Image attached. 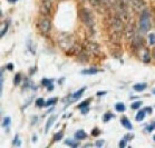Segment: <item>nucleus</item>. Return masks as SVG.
<instances>
[{
  "label": "nucleus",
  "instance_id": "25",
  "mask_svg": "<svg viewBox=\"0 0 155 148\" xmlns=\"http://www.w3.org/2000/svg\"><path fill=\"white\" fill-rule=\"evenodd\" d=\"M8 26H9V22H5V25H4V27H2V29H1V34H0V35H1V37H4L5 36V34H6V32H7V30H8Z\"/></svg>",
  "mask_w": 155,
  "mask_h": 148
},
{
  "label": "nucleus",
  "instance_id": "42",
  "mask_svg": "<svg viewBox=\"0 0 155 148\" xmlns=\"http://www.w3.org/2000/svg\"><path fill=\"white\" fill-rule=\"evenodd\" d=\"M36 140H37V137H36V136H34V137H32V141H34V143H36Z\"/></svg>",
  "mask_w": 155,
  "mask_h": 148
},
{
  "label": "nucleus",
  "instance_id": "29",
  "mask_svg": "<svg viewBox=\"0 0 155 148\" xmlns=\"http://www.w3.org/2000/svg\"><path fill=\"white\" fill-rule=\"evenodd\" d=\"M148 41L151 45H155V34H150L148 35Z\"/></svg>",
  "mask_w": 155,
  "mask_h": 148
},
{
  "label": "nucleus",
  "instance_id": "26",
  "mask_svg": "<svg viewBox=\"0 0 155 148\" xmlns=\"http://www.w3.org/2000/svg\"><path fill=\"white\" fill-rule=\"evenodd\" d=\"M142 104H143V102H142L141 100H140V101H135V102H133V104H132V106H130V107H132V109H138V108L142 106Z\"/></svg>",
  "mask_w": 155,
  "mask_h": 148
},
{
  "label": "nucleus",
  "instance_id": "46",
  "mask_svg": "<svg viewBox=\"0 0 155 148\" xmlns=\"http://www.w3.org/2000/svg\"><path fill=\"white\" fill-rule=\"evenodd\" d=\"M46 1H50V0H46Z\"/></svg>",
  "mask_w": 155,
  "mask_h": 148
},
{
  "label": "nucleus",
  "instance_id": "28",
  "mask_svg": "<svg viewBox=\"0 0 155 148\" xmlns=\"http://www.w3.org/2000/svg\"><path fill=\"white\" fill-rule=\"evenodd\" d=\"M10 117H5L4 118V123H2V125H4V127H6V128H8L9 127V125H10Z\"/></svg>",
  "mask_w": 155,
  "mask_h": 148
},
{
  "label": "nucleus",
  "instance_id": "27",
  "mask_svg": "<svg viewBox=\"0 0 155 148\" xmlns=\"http://www.w3.org/2000/svg\"><path fill=\"white\" fill-rule=\"evenodd\" d=\"M56 102H57V98H51L45 102V106H47V107H48V106H53V105H55Z\"/></svg>",
  "mask_w": 155,
  "mask_h": 148
},
{
  "label": "nucleus",
  "instance_id": "33",
  "mask_svg": "<svg viewBox=\"0 0 155 148\" xmlns=\"http://www.w3.org/2000/svg\"><path fill=\"white\" fill-rule=\"evenodd\" d=\"M101 134V131H99V129L98 128H94V129H93V131H92V135L93 136H98V135Z\"/></svg>",
  "mask_w": 155,
  "mask_h": 148
},
{
  "label": "nucleus",
  "instance_id": "22",
  "mask_svg": "<svg viewBox=\"0 0 155 148\" xmlns=\"http://www.w3.org/2000/svg\"><path fill=\"white\" fill-rule=\"evenodd\" d=\"M89 102H91V99H87V100H85V101H83L81 104H79V105L77 106L79 109H83V108H85V107H88V105H89Z\"/></svg>",
  "mask_w": 155,
  "mask_h": 148
},
{
  "label": "nucleus",
  "instance_id": "36",
  "mask_svg": "<svg viewBox=\"0 0 155 148\" xmlns=\"http://www.w3.org/2000/svg\"><path fill=\"white\" fill-rule=\"evenodd\" d=\"M95 145H96V147H102L103 145H104V140H98Z\"/></svg>",
  "mask_w": 155,
  "mask_h": 148
},
{
  "label": "nucleus",
  "instance_id": "1",
  "mask_svg": "<svg viewBox=\"0 0 155 148\" xmlns=\"http://www.w3.org/2000/svg\"><path fill=\"white\" fill-rule=\"evenodd\" d=\"M58 45L63 50H71L74 45V37L68 32H61L58 35Z\"/></svg>",
  "mask_w": 155,
  "mask_h": 148
},
{
  "label": "nucleus",
  "instance_id": "38",
  "mask_svg": "<svg viewBox=\"0 0 155 148\" xmlns=\"http://www.w3.org/2000/svg\"><path fill=\"white\" fill-rule=\"evenodd\" d=\"M106 94H107V92H97V94H96V95L98 96V97H102V96L106 95Z\"/></svg>",
  "mask_w": 155,
  "mask_h": 148
},
{
  "label": "nucleus",
  "instance_id": "18",
  "mask_svg": "<svg viewBox=\"0 0 155 148\" xmlns=\"http://www.w3.org/2000/svg\"><path fill=\"white\" fill-rule=\"evenodd\" d=\"M115 109L117 111H120V113H123V111H125V105H124L123 102H117L116 105H115Z\"/></svg>",
  "mask_w": 155,
  "mask_h": 148
},
{
  "label": "nucleus",
  "instance_id": "32",
  "mask_svg": "<svg viewBox=\"0 0 155 148\" xmlns=\"http://www.w3.org/2000/svg\"><path fill=\"white\" fill-rule=\"evenodd\" d=\"M153 129H155V123H153L152 125H150V126H147L146 128H145V130L148 131V133H151Z\"/></svg>",
  "mask_w": 155,
  "mask_h": 148
},
{
  "label": "nucleus",
  "instance_id": "35",
  "mask_svg": "<svg viewBox=\"0 0 155 148\" xmlns=\"http://www.w3.org/2000/svg\"><path fill=\"white\" fill-rule=\"evenodd\" d=\"M132 138H134V134H127L124 136V139H126V140H130Z\"/></svg>",
  "mask_w": 155,
  "mask_h": 148
},
{
  "label": "nucleus",
  "instance_id": "15",
  "mask_svg": "<svg viewBox=\"0 0 155 148\" xmlns=\"http://www.w3.org/2000/svg\"><path fill=\"white\" fill-rule=\"evenodd\" d=\"M145 115H146V111H145V110H140V111L136 114V116H135L136 121H142V120H144Z\"/></svg>",
  "mask_w": 155,
  "mask_h": 148
},
{
  "label": "nucleus",
  "instance_id": "34",
  "mask_svg": "<svg viewBox=\"0 0 155 148\" xmlns=\"http://www.w3.org/2000/svg\"><path fill=\"white\" fill-rule=\"evenodd\" d=\"M126 141H127L126 139H124V138H123V139H122V140L120 141V144H118V146H120V148H124L125 146H126Z\"/></svg>",
  "mask_w": 155,
  "mask_h": 148
},
{
  "label": "nucleus",
  "instance_id": "45",
  "mask_svg": "<svg viewBox=\"0 0 155 148\" xmlns=\"http://www.w3.org/2000/svg\"><path fill=\"white\" fill-rule=\"evenodd\" d=\"M154 140H155V135H154Z\"/></svg>",
  "mask_w": 155,
  "mask_h": 148
},
{
  "label": "nucleus",
  "instance_id": "5",
  "mask_svg": "<svg viewBox=\"0 0 155 148\" xmlns=\"http://www.w3.org/2000/svg\"><path fill=\"white\" fill-rule=\"evenodd\" d=\"M89 2L93 7L95 8L96 10L101 12V14H104L106 11V2L103 1V0H89Z\"/></svg>",
  "mask_w": 155,
  "mask_h": 148
},
{
  "label": "nucleus",
  "instance_id": "21",
  "mask_svg": "<svg viewBox=\"0 0 155 148\" xmlns=\"http://www.w3.org/2000/svg\"><path fill=\"white\" fill-rule=\"evenodd\" d=\"M51 84H53V79H46V78H44L41 80V85L45 86V87H48V86H50Z\"/></svg>",
  "mask_w": 155,
  "mask_h": 148
},
{
  "label": "nucleus",
  "instance_id": "10",
  "mask_svg": "<svg viewBox=\"0 0 155 148\" xmlns=\"http://www.w3.org/2000/svg\"><path fill=\"white\" fill-rule=\"evenodd\" d=\"M130 5H132V7L135 11H140L142 8L144 7V0H128Z\"/></svg>",
  "mask_w": 155,
  "mask_h": 148
},
{
  "label": "nucleus",
  "instance_id": "20",
  "mask_svg": "<svg viewBox=\"0 0 155 148\" xmlns=\"http://www.w3.org/2000/svg\"><path fill=\"white\" fill-rule=\"evenodd\" d=\"M65 144L68 145V146H71V147L75 148V147H78V143L77 141H74V140H71V139H68V140H65Z\"/></svg>",
  "mask_w": 155,
  "mask_h": 148
},
{
  "label": "nucleus",
  "instance_id": "17",
  "mask_svg": "<svg viewBox=\"0 0 155 148\" xmlns=\"http://www.w3.org/2000/svg\"><path fill=\"white\" fill-rule=\"evenodd\" d=\"M114 115L112 113H106V114H104V116H103V121L104 123H107V121H109L110 119H113L114 118Z\"/></svg>",
  "mask_w": 155,
  "mask_h": 148
},
{
  "label": "nucleus",
  "instance_id": "13",
  "mask_svg": "<svg viewBox=\"0 0 155 148\" xmlns=\"http://www.w3.org/2000/svg\"><path fill=\"white\" fill-rule=\"evenodd\" d=\"M86 137H87V134H86L84 130H81V129L75 133V138L78 139V140H83V139H85Z\"/></svg>",
  "mask_w": 155,
  "mask_h": 148
},
{
  "label": "nucleus",
  "instance_id": "16",
  "mask_svg": "<svg viewBox=\"0 0 155 148\" xmlns=\"http://www.w3.org/2000/svg\"><path fill=\"white\" fill-rule=\"evenodd\" d=\"M98 72L96 68H89V69H84L81 70V75H95Z\"/></svg>",
  "mask_w": 155,
  "mask_h": 148
},
{
  "label": "nucleus",
  "instance_id": "19",
  "mask_svg": "<svg viewBox=\"0 0 155 148\" xmlns=\"http://www.w3.org/2000/svg\"><path fill=\"white\" fill-rule=\"evenodd\" d=\"M143 61H144V63H150V61H151V53H150V51H148V50H145V51H144Z\"/></svg>",
  "mask_w": 155,
  "mask_h": 148
},
{
  "label": "nucleus",
  "instance_id": "6",
  "mask_svg": "<svg viewBox=\"0 0 155 148\" xmlns=\"http://www.w3.org/2000/svg\"><path fill=\"white\" fill-rule=\"evenodd\" d=\"M144 45V39L140 37V36H135L134 38L132 39V47L135 50H140L141 48H143Z\"/></svg>",
  "mask_w": 155,
  "mask_h": 148
},
{
  "label": "nucleus",
  "instance_id": "14",
  "mask_svg": "<svg viewBox=\"0 0 155 148\" xmlns=\"http://www.w3.org/2000/svg\"><path fill=\"white\" fill-rule=\"evenodd\" d=\"M56 118H57L56 116H51V117L49 118V119L47 120V123H46V130H45L46 133H48V130L50 129V127H51V126L54 125V123H55V120H56Z\"/></svg>",
  "mask_w": 155,
  "mask_h": 148
},
{
  "label": "nucleus",
  "instance_id": "3",
  "mask_svg": "<svg viewBox=\"0 0 155 148\" xmlns=\"http://www.w3.org/2000/svg\"><path fill=\"white\" fill-rule=\"evenodd\" d=\"M78 16H79V18H81V20L84 22L85 25L87 26L88 28L92 29L93 27H94V19H93V16L91 14V12L88 11V9H86V8H81V9H79V11H78Z\"/></svg>",
  "mask_w": 155,
  "mask_h": 148
},
{
  "label": "nucleus",
  "instance_id": "37",
  "mask_svg": "<svg viewBox=\"0 0 155 148\" xmlns=\"http://www.w3.org/2000/svg\"><path fill=\"white\" fill-rule=\"evenodd\" d=\"M145 111H146V114H152V111H153V109H152V107H146L145 108Z\"/></svg>",
  "mask_w": 155,
  "mask_h": 148
},
{
  "label": "nucleus",
  "instance_id": "9",
  "mask_svg": "<svg viewBox=\"0 0 155 148\" xmlns=\"http://www.w3.org/2000/svg\"><path fill=\"white\" fill-rule=\"evenodd\" d=\"M86 90V87H83V88L78 89L77 92H74L73 95H71V97H69V100H68V105H71V102L73 101H76L77 99H79L83 96V94H84V92Z\"/></svg>",
  "mask_w": 155,
  "mask_h": 148
},
{
  "label": "nucleus",
  "instance_id": "11",
  "mask_svg": "<svg viewBox=\"0 0 155 148\" xmlns=\"http://www.w3.org/2000/svg\"><path fill=\"white\" fill-rule=\"evenodd\" d=\"M120 124H122L126 129H128V130H132V129H133V125H132V123L127 119L126 117H122V119H120Z\"/></svg>",
  "mask_w": 155,
  "mask_h": 148
},
{
  "label": "nucleus",
  "instance_id": "31",
  "mask_svg": "<svg viewBox=\"0 0 155 148\" xmlns=\"http://www.w3.org/2000/svg\"><path fill=\"white\" fill-rule=\"evenodd\" d=\"M12 144H14L15 146H17V147L20 146V139H19V136H18V135L15 136V139H14V141H12Z\"/></svg>",
  "mask_w": 155,
  "mask_h": 148
},
{
  "label": "nucleus",
  "instance_id": "30",
  "mask_svg": "<svg viewBox=\"0 0 155 148\" xmlns=\"http://www.w3.org/2000/svg\"><path fill=\"white\" fill-rule=\"evenodd\" d=\"M45 100L42 98H38L37 100H36V105L38 106V107H42V106H45Z\"/></svg>",
  "mask_w": 155,
  "mask_h": 148
},
{
  "label": "nucleus",
  "instance_id": "12",
  "mask_svg": "<svg viewBox=\"0 0 155 148\" xmlns=\"http://www.w3.org/2000/svg\"><path fill=\"white\" fill-rule=\"evenodd\" d=\"M133 88H134L135 92H143L145 89L147 88V84L146 82H140V84H135L133 86Z\"/></svg>",
  "mask_w": 155,
  "mask_h": 148
},
{
  "label": "nucleus",
  "instance_id": "40",
  "mask_svg": "<svg viewBox=\"0 0 155 148\" xmlns=\"http://www.w3.org/2000/svg\"><path fill=\"white\" fill-rule=\"evenodd\" d=\"M47 89H48V90H53V89H54V86H53V84L50 85V86H48V87H47Z\"/></svg>",
  "mask_w": 155,
  "mask_h": 148
},
{
  "label": "nucleus",
  "instance_id": "24",
  "mask_svg": "<svg viewBox=\"0 0 155 148\" xmlns=\"http://www.w3.org/2000/svg\"><path fill=\"white\" fill-rule=\"evenodd\" d=\"M20 81H21V75L16 74V76H15V78H14V84L17 86V85L20 84Z\"/></svg>",
  "mask_w": 155,
  "mask_h": 148
},
{
  "label": "nucleus",
  "instance_id": "39",
  "mask_svg": "<svg viewBox=\"0 0 155 148\" xmlns=\"http://www.w3.org/2000/svg\"><path fill=\"white\" fill-rule=\"evenodd\" d=\"M7 69H8V70H12V69H14V65H12V63H8Z\"/></svg>",
  "mask_w": 155,
  "mask_h": 148
},
{
  "label": "nucleus",
  "instance_id": "8",
  "mask_svg": "<svg viewBox=\"0 0 155 148\" xmlns=\"http://www.w3.org/2000/svg\"><path fill=\"white\" fill-rule=\"evenodd\" d=\"M50 10H51V4H50V1L44 0V2L40 6V12L44 16H48L50 14Z\"/></svg>",
  "mask_w": 155,
  "mask_h": 148
},
{
  "label": "nucleus",
  "instance_id": "4",
  "mask_svg": "<svg viewBox=\"0 0 155 148\" xmlns=\"http://www.w3.org/2000/svg\"><path fill=\"white\" fill-rule=\"evenodd\" d=\"M38 27L44 35H48L51 30V21L48 18H42L38 22Z\"/></svg>",
  "mask_w": 155,
  "mask_h": 148
},
{
  "label": "nucleus",
  "instance_id": "23",
  "mask_svg": "<svg viewBox=\"0 0 155 148\" xmlns=\"http://www.w3.org/2000/svg\"><path fill=\"white\" fill-rule=\"evenodd\" d=\"M63 136H64V133H63V131H60V133H57V134H55V135H54V141L60 140V139L63 138Z\"/></svg>",
  "mask_w": 155,
  "mask_h": 148
},
{
  "label": "nucleus",
  "instance_id": "41",
  "mask_svg": "<svg viewBox=\"0 0 155 148\" xmlns=\"http://www.w3.org/2000/svg\"><path fill=\"white\" fill-rule=\"evenodd\" d=\"M8 1H9V2H10V4H15V2H16V1H17V0H8Z\"/></svg>",
  "mask_w": 155,
  "mask_h": 148
},
{
  "label": "nucleus",
  "instance_id": "43",
  "mask_svg": "<svg viewBox=\"0 0 155 148\" xmlns=\"http://www.w3.org/2000/svg\"><path fill=\"white\" fill-rule=\"evenodd\" d=\"M153 55H154V56H153V58L155 59V49H153Z\"/></svg>",
  "mask_w": 155,
  "mask_h": 148
},
{
  "label": "nucleus",
  "instance_id": "44",
  "mask_svg": "<svg viewBox=\"0 0 155 148\" xmlns=\"http://www.w3.org/2000/svg\"><path fill=\"white\" fill-rule=\"evenodd\" d=\"M153 92V94H154V95H155V88L153 89V92Z\"/></svg>",
  "mask_w": 155,
  "mask_h": 148
},
{
  "label": "nucleus",
  "instance_id": "2",
  "mask_svg": "<svg viewBox=\"0 0 155 148\" xmlns=\"http://www.w3.org/2000/svg\"><path fill=\"white\" fill-rule=\"evenodd\" d=\"M151 28V14L148 9H143L140 17V30L142 32H146Z\"/></svg>",
  "mask_w": 155,
  "mask_h": 148
},
{
  "label": "nucleus",
  "instance_id": "7",
  "mask_svg": "<svg viewBox=\"0 0 155 148\" xmlns=\"http://www.w3.org/2000/svg\"><path fill=\"white\" fill-rule=\"evenodd\" d=\"M86 48L88 51H91L94 55H98L101 53V48H99L98 43H96L94 41H87L86 42Z\"/></svg>",
  "mask_w": 155,
  "mask_h": 148
}]
</instances>
